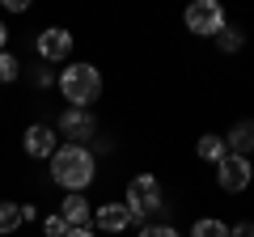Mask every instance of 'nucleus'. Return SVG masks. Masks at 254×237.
I'll list each match as a JSON object with an SVG mask.
<instances>
[{
  "label": "nucleus",
  "mask_w": 254,
  "mask_h": 237,
  "mask_svg": "<svg viewBox=\"0 0 254 237\" xmlns=\"http://www.w3.org/2000/svg\"><path fill=\"white\" fill-rule=\"evenodd\" d=\"M187 30L195 38H216L225 30V9H220L216 0H195L187 9Z\"/></svg>",
  "instance_id": "20e7f679"
},
{
  "label": "nucleus",
  "mask_w": 254,
  "mask_h": 237,
  "mask_svg": "<svg viewBox=\"0 0 254 237\" xmlns=\"http://www.w3.org/2000/svg\"><path fill=\"white\" fill-rule=\"evenodd\" d=\"M60 93L68 98V106L89 110L93 102L102 98V72L93 64H68L60 72Z\"/></svg>",
  "instance_id": "f03ea898"
},
{
  "label": "nucleus",
  "mask_w": 254,
  "mask_h": 237,
  "mask_svg": "<svg viewBox=\"0 0 254 237\" xmlns=\"http://www.w3.org/2000/svg\"><path fill=\"white\" fill-rule=\"evenodd\" d=\"M199 161H212V165H220L229 157V148H225V136H199Z\"/></svg>",
  "instance_id": "ddd939ff"
},
{
  "label": "nucleus",
  "mask_w": 254,
  "mask_h": 237,
  "mask_svg": "<svg viewBox=\"0 0 254 237\" xmlns=\"http://www.w3.org/2000/svg\"><path fill=\"white\" fill-rule=\"evenodd\" d=\"M60 216L68 220V229H89V220H93V203L85 199V195H68V199L60 203Z\"/></svg>",
  "instance_id": "9d476101"
},
{
  "label": "nucleus",
  "mask_w": 254,
  "mask_h": 237,
  "mask_svg": "<svg viewBox=\"0 0 254 237\" xmlns=\"http://www.w3.org/2000/svg\"><path fill=\"white\" fill-rule=\"evenodd\" d=\"M68 237H93V229H68Z\"/></svg>",
  "instance_id": "aec40b11"
},
{
  "label": "nucleus",
  "mask_w": 254,
  "mask_h": 237,
  "mask_svg": "<svg viewBox=\"0 0 254 237\" xmlns=\"http://www.w3.org/2000/svg\"><path fill=\"white\" fill-rule=\"evenodd\" d=\"M250 182H254V165H250V157H237V153H229L225 161L216 165V186H220V191L237 195V191H246Z\"/></svg>",
  "instance_id": "39448f33"
},
{
  "label": "nucleus",
  "mask_w": 254,
  "mask_h": 237,
  "mask_svg": "<svg viewBox=\"0 0 254 237\" xmlns=\"http://www.w3.org/2000/svg\"><path fill=\"white\" fill-rule=\"evenodd\" d=\"M93 225H98L102 233H123V229L131 225V216H127V203H102V208L93 212Z\"/></svg>",
  "instance_id": "1a4fd4ad"
},
{
  "label": "nucleus",
  "mask_w": 254,
  "mask_h": 237,
  "mask_svg": "<svg viewBox=\"0 0 254 237\" xmlns=\"http://www.w3.org/2000/svg\"><path fill=\"white\" fill-rule=\"evenodd\" d=\"M38 55H43L47 64L68 59V55H72V34H68V30H60V26L43 30V34H38Z\"/></svg>",
  "instance_id": "6e6552de"
},
{
  "label": "nucleus",
  "mask_w": 254,
  "mask_h": 237,
  "mask_svg": "<svg viewBox=\"0 0 254 237\" xmlns=\"http://www.w3.org/2000/svg\"><path fill=\"white\" fill-rule=\"evenodd\" d=\"M229 237H254V225H250V220H242V225L229 229Z\"/></svg>",
  "instance_id": "6ab92c4d"
},
{
  "label": "nucleus",
  "mask_w": 254,
  "mask_h": 237,
  "mask_svg": "<svg viewBox=\"0 0 254 237\" xmlns=\"http://www.w3.org/2000/svg\"><path fill=\"white\" fill-rule=\"evenodd\" d=\"M43 233H47V237H68V220L55 212V216H47V220H43Z\"/></svg>",
  "instance_id": "f3484780"
},
{
  "label": "nucleus",
  "mask_w": 254,
  "mask_h": 237,
  "mask_svg": "<svg viewBox=\"0 0 254 237\" xmlns=\"http://www.w3.org/2000/svg\"><path fill=\"white\" fill-rule=\"evenodd\" d=\"M140 237H182V233L174 225H144V229H140Z\"/></svg>",
  "instance_id": "a211bd4d"
},
{
  "label": "nucleus",
  "mask_w": 254,
  "mask_h": 237,
  "mask_svg": "<svg viewBox=\"0 0 254 237\" xmlns=\"http://www.w3.org/2000/svg\"><path fill=\"white\" fill-rule=\"evenodd\" d=\"M17 76H21V59L9 55V51H0V85H13Z\"/></svg>",
  "instance_id": "2eb2a0df"
},
{
  "label": "nucleus",
  "mask_w": 254,
  "mask_h": 237,
  "mask_svg": "<svg viewBox=\"0 0 254 237\" xmlns=\"http://www.w3.org/2000/svg\"><path fill=\"white\" fill-rule=\"evenodd\" d=\"M34 220V208L30 203H13V199H0V237H9L17 225Z\"/></svg>",
  "instance_id": "9b49d317"
},
{
  "label": "nucleus",
  "mask_w": 254,
  "mask_h": 237,
  "mask_svg": "<svg viewBox=\"0 0 254 237\" xmlns=\"http://www.w3.org/2000/svg\"><path fill=\"white\" fill-rule=\"evenodd\" d=\"M127 216H131V225H144V220L161 216L165 199H161V182H157L153 174H136L131 182H127Z\"/></svg>",
  "instance_id": "7ed1b4c3"
},
{
  "label": "nucleus",
  "mask_w": 254,
  "mask_h": 237,
  "mask_svg": "<svg viewBox=\"0 0 254 237\" xmlns=\"http://www.w3.org/2000/svg\"><path fill=\"white\" fill-rule=\"evenodd\" d=\"M216 43H220V51H242V47H246V34H242V30H220Z\"/></svg>",
  "instance_id": "dca6fc26"
},
{
  "label": "nucleus",
  "mask_w": 254,
  "mask_h": 237,
  "mask_svg": "<svg viewBox=\"0 0 254 237\" xmlns=\"http://www.w3.org/2000/svg\"><path fill=\"white\" fill-rule=\"evenodd\" d=\"M190 237H229V225H225V220H212V216H203V220H195Z\"/></svg>",
  "instance_id": "4468645a"
},
{
  "label": "nucleus",
  "mask_w": 254,
  "mask_h": 237,
  "mask_svg": "<svg viewBox=\"0 0 254 237\" xmlns=\"http://www.w3.org/2000/svg\"><path fill=\"white\" fill-rule=\"evenodd\" d=\"M21 148H26V157L51 161L55 148H60V131L47 127V123H34V127H26V136H21Z\"/></svg>",
  "instance_id": "423d86ee"
},
{
  "label": "nucleus",
  "mask_w": 254,
  "mask_h": 237,
  "mask_svg": "<svg viewBox=\"0 0 254 237\" xmlns=\"http://www.w3.org/2000/svg\"><path fill=\"white\" fill-rule=\"evenodd\" d=\"M225 148H229V153H237V157H250L254 153V118H242L237 127H229Z\"/></svg>",
  "instance_id": "f8f14e48"
},
{
  "label": "nucleus",
  "mask_w": 254,
  "mask_h": 237,
  "mask_svg": "<svg viewBox=\"0 0 254 237\" xmlns=\"http://www.w3.org/2000/svg\"><path fill=\"white\" fill-rule=\"evenodd\" d=\"M4 43H9V30H4V21H0V51H4Z\"/></svg>",
  "instance_id": "412c9836"
},
{
  "label": "nucleus",
  "mask_w": 254,
  "mask_h": 237,
  "mask_svg": "<svg viewBox=\"0 0 254 237\" xmlns=\"http://www.w3.org/2000/svg\"><path fill=\"white\" fill-rule=\"evenodd\" d=\"M93 174H98V161L85 144H60L51 157V178L64 186L68 195H81L85 186L93 182Z\"/></svg>",
  "instance_id": "f257e3e1"
},
{
  "label": "nucleus",
  "mask_w": 254,
  "mask_h": 237,
  "mask_svg": "<svg viewBox=\"0 0 254 237\" xmlns=\"http://www.w3.org/2000/svg\"><path fill=\"white\" fill-rule=\"evenodd\" d=\"M60 131L72 144H85V140H93V131H98V123H93V110H81V106H68L60 115Z\"/></svg>",
  "instance_id": "0eeeda50"
}]
</instances>
